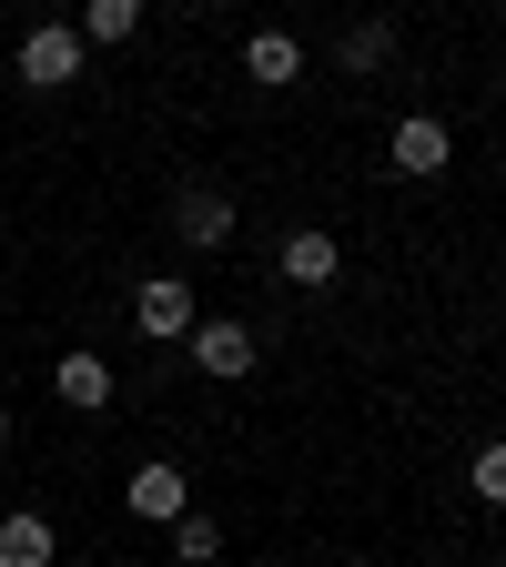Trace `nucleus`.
<instances>
[{"mask_svg": "<svg viewBox=\"0 0 506 567\" xmlns=\"http://www.w3.org/2000/svg\"><path fill=\"white\" fill-rule=\"evenodd\" d=\"M183 354H193V375H213V385H244V375L264 365V334H254L244 315H203V324L183 334Z\"/></svg>", "mask_w": 506, "mask_h": 567, "instance_id": "f257e3e1", "label": "nucleus"}, {"mask_svg": "<svg viewBox=\"0 0 506 567\" xmlns=\"http://www.w3.org/2000/svg\"><path fill=\"white\" fill-rule=\"evenodd\" d=\"M11 71L31 92H71V82H82V31H71V21H31L21 51H11Z\"/></svg>", "mask_w": 506, "mask_h": 567, "instance_id": "f03ea898", "label": "nucleus"}, {"mask_svg": "<svg viewBox=\"0 0 506 567\" xmlns=\"http://www.w3.org/2000/svg\"><path fill=\"white\" fill-rule=\"evenodd\" d=\"M446 163H456V132H446L436 112H405V122L385 132V173H395V183H436Z\"/></svg>", "mask_w": 506, "mask_h": 567, "instance_id": "7ed1b4c3", "label": "nucleus"}, {"mask_svg": "<svg viewBox=\"0 0 506 567\" xmlns=\"http://www.w3.org/2000/svg\"><path fill=\"white\" fill-rule=\"evenodd\" d=\"M234 224H244V213H234L224 183H183V193H173V244H183V254H224Z\"/></svg>", "mask_w": 506, "mask_h": 567, "instance_id": "20e7f679", "label": "nucleus"}, {"mask_svg": "<svg viewBox=\"0 0 506 567\" xmlns=\"http://www.w3.org/2000/svg\"><path fill=\"white\" fill-rule=\"evenodd\" d=\"M132 324H142V344H183V334L203 324V305H193L183 274H142V284H132Z\"/></svg>", "mask_w": 506, "mask_h": 567, "instance_id": "39448f33", "label": "nucleus"}, {"mask_svg": "<svg viewBox=\"0 0 506 567\" xmlns=\"http://www.w3.org/2000/svg\"><path fill=\"white\" fill-rule=\"evenodd\" d=\"M122 507H132L142 527H173V517H193V476H183L173 456H142V466L122 476Z\"/></svg>", "mask_w": 506, "mask_h": 567, "instance_id": "423d86ee", "label": "nucleus"}, {"mask_svg": "<svg viewBox=\"0 0 506 567\" xmlns=\"http://www.w3.org/2000/svg\"><path fill=\"white\" fill-rule=\"evenodd\" d=\"M273 274L295 284V295H334V274H344V244H334L324 224H295V234L273 244Z\"/></svg>", "mask_w": 506, "mask_h": 567, "instance_id": "0eeeda50", "label": "nucleus"}, {"mask_svg": "<svg viewBox=\"0 0 506 567\" xmlns=\"http://www.w3.org/2000/svg\"><path fill=\"white\" fill-rule=\"evenodd\" d=\"M51 395H61L71 415H112V365H102L92 344H71L61 365H51Z\"/></svg>", "mask_w": 506, "mask_h": 567, "instance_id": "6e6552de", "label": "nucleus"}, {"mask_svg": "<svg viewBox=\"0 0 506 567\" xmlns=\"http://www.w3.org/2000/svg\"><path fill=\"white\" fill-rule=\"evenodd\" d=\"M0 567H61V527L41 507H11L0 517Z\"/></svg>", "mask_w": 506, "mask_h": 567, "instance_id": "1a4fd4ad", "label": "nucleus"}, {"mask_svg": "<svg viewBox=\"0 0 506 567\" xmlns=\"http://www.w3.org/2000/svg\"><path fill=\"white\" fill-rule=\"evenodd\" d=\"M244 82L295 92V82H304V41H295V31H254V41H244Z\"/></svg>", "mask_w": 506, "mask_h": 567, "instance_id": "9d476101", "label": "nucleus"}, {"mask_svg": "<svg viewBox=\"0 0 506 567\" xmlns=\"http://www.w3.org/2000/svg\"><path fill=\"white\" fill-rule=\"evenodd\" d=\"M334 61L365 82V71H385L395 61V21H344V41H334Z\"/></svg>", "mask_w": 506, "mask_h": 567, "instance_id": "9b49d317", "label": "nucleus"}, {"mask_svg": "<svg viewBox=\"0 0 506 567\" xmlns=\"http://www.w3.org/2000/svg\"><path fill=\"white\" fill-rule=\"evenodd\" d=\"M71 31H82V51H92V41H102V51H122V41H142V0H92Z\"/></svg>", "mask_w": 506, "mask_h": 567, "instance_id": "f8f14e48", "label": "nucleus"}, {"mask_svg": "<svg viewBox=\"0 0 506 567\" xmlns=\"http://www.w3.org/2000/svg\"><path fill=\"white\" fill-rule=\"evenodd\" d=\"M213 557H224V517H173V567H213Z\"/></svg>", "mask_w": 506, "mask_h": 567, "instance_id": "ddd939ff", "label": "nucleus"}, {"mask_svg": "<svg viewBox=\"0 0 506 567\" xmlns=\"http://www.w3.org/2000/svg\"><path fill=\"white\" fill-rule=\"evenodd\" d=\"M466 496H476V507H496V517H506V436H486V446L466 456Z\"/></svg>", "mask_w": 506, "mask_h": 567, "instance_id": "4468645a", "label": "nucleus"}, {"mask_svg": "<svg viewBox=\"0 0 506 567\" xmlns=\"http://www.w3.org/2000/svg\"><path fill=\"white\" fill-rule=\"evenodd\" d=\"M0 446H11V405H0Z\"/></svg>", "mask_w": 506, "mask_h": 567, "instance_id": "2eb2a0df", "label": "nucleus"}]
</instances>
